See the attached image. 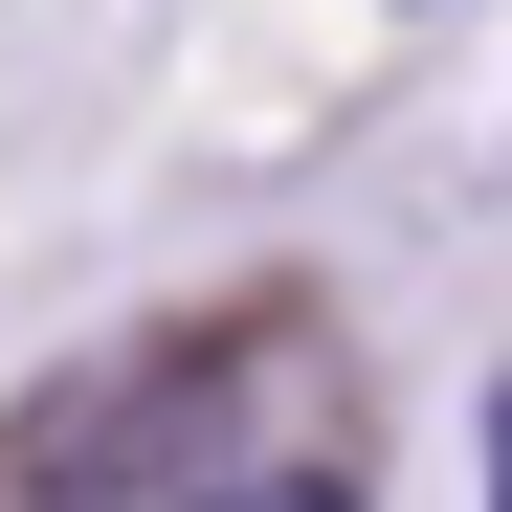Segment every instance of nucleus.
I'll use <instances>...</instances> for the list:
<instances>
[{
  "instance_id": "f257e3e1",
  "label": "nucleus",
  "mask_w": 512,
  "mask_h": 512,
  "mask_svg": "<svg viewBox=\"0 0 512 512\" xmlns=\"http://www.w3.org/2000/svg\"><path fill=\"white\" fill-rule=\"evenodd\" d=\"M223 334H179V357H134V379H67L45 423H23V512H201L223 468H201V423H223Z\"/></svg>"
},
{
  "instance_id": "f03ea898",
  "label": "nucleus",
  "mask_w": 512,
  "mask_h": 512,
  "mask_svg": "<svg viewBox=\"0 0 512 512\" xmlns=\"http://www.w3.org/2000/svg\"><path fill=\"white\" fill-rule=\"evenodd\" d=\"M201 512H357V468H223Z\"/></svg>"
}]
</instances>
